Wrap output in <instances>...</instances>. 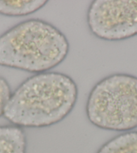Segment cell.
<instances>
[{
    "mask_svg": "<svg viewBox=\"0 0 137 153\" xmlns=\"http://www.w3.org/2000/svg\"><path fill=\"white\" fill-rule=\"evenodd\" d=\"M68 52L64 34L41 19L23 21L0 36V66L46 72L61 64Z\"/></svg>",
    "mask_w": 137,
    "mask_h": 153,
    "instance_id": "cell-2",
    "label": "cell"
},
{
    "mask_svg": "<svg viewBox=\"0 0 137 153\" xmlns=\"http://www.w3.org/2000/svg\"><path fill=\"white\" fill-rule=\"evenodd\" d=\"M78 94L75 82L67 74L56 72L36 74L12 93L4 116L20 128L49 127L69 115Z\"/></svg>",
    "mask_w": 137,
    "mask_h": 153,
    "instance_id": "cell-1",
    "label": "cell"
},
{
    "mask_svg": "<svg viewBox=\"0 0 137 153\" xmlns=\"http://www.w3.org/2000/svg\"><path fill=\"white\" fill-rule=\"evenodd\" d=\"M47 3L46 0H0V14L10 17L25 16L43 8Z\"/></svg>",
    "mask_w": 137,
    "mask_h": 153,
    "instance_id": "cell-6",
    "label": "cell"
},
{
    "mask_svg": "<svg viewBox=\"0 0 137 153\" xmlns=\"http://www.w3.org/2000/svg\"><path fill=\"white\" fill-rule=\"evenodd\" d=\"M90 32L102 40L120 41L137 35V0H94L87 13Z\"/></svg>",
    "mask_w": 137,
    "mask_h": 153,
    "instance_id": "cell-4",
    "label": "cell"
},
{
    "mask_svg": "<svg viewBox=\"0 0 137 153\" xmlns=\"http://www.w3.org/2000/svg\"><path fill=\"white\" fill-rule=\"evenodd\" d=\"M24 131L15 126H0V153H26Z\"/></svg>",
    "mask_w": 137,
    "mask_h": 153,
    "instance_id": "cell-5",
    "label": "cell"
},
{
    "mask_svg": "<svg viewBox=\"0 0 137 153\" xmlns=\"http://www.w3.org/2000/svg\"><path fill=\"white\" fill-rule=\"evenodd\" d=\"M12 94L9 83L4 78L0 76V117L4 115V109Z\"/></svg>",
    "mask_w": 137,
    "mask_h": 153,
    "instance_id": "cell-8",
    "label": "cell"
},
{
    "mask_svg": "<svg viewBox=\"0 0 137 153\" xmlns=\"http://www.w3.org/2000/svg\"><path fill=\"white\" fill-rule=\"evenodd\" d=\"M96 153H137V131H127L115 136Z\"/></svg>",
    "mask_w": 137,
    "mask_h": 153,
    "instance_id": "cell-7",
    "label": "cell"
},
{
    "mask_svg": "<svg viewBox=\"0 0 137 153\" xmlns=\"http://www.w3.org/2000/svg\"><path fill=\"white\" fill-rule=\"evenodd\" d=\"M88 120L105 130L129 131L137 128V77L114 74L99 81L86 103Z\"/></svg>",
    "mask_w": 137,
    "mask_h": 153,
    "instance_id": "cell-3",
    "label": "cell"
}]
</instances>
